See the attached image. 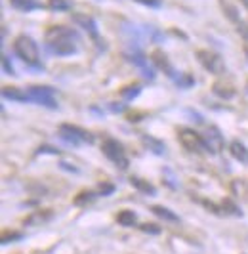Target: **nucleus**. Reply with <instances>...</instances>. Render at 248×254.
Here are the masks:
<instances>
[{"instance_id":"obj_16","label":"nucleus","mask_w":248,"mask_h":254,"mask_svg":"<svg viewBox=\"0 0 248 254\" xmlns=\"http://www.w3.org/2000/svg\"><path fill=\"white\" fill-rule=\"evenodd\" d=\"M48 8L52 12H67L73 8V0H48Z\"/></svg>"},{"instance_id":"obj_15","label":"nucleus","mask_w":248,"mask_h":254,"mask_svg":"<svg viewBox=\"0 0 248 254\" xmlns=\"http://www.w3.org/2000/svg\"><path fill=\"white\" fill-rule=\"evenodd\" d=\"M141 140H143V143L147 145L149 151L157 153V155H164V153H166V149H164V143H162V141L155 140V138H151V136H143Z\"/></svg>"},{"instance_id":"obj_28","label":"nucleus","mask_w":248,"mask_h":254,"mask_svg":"<svg viewBox=\"0 0 248 254\" xmlns=\"http://www.w3.org/2000/svg\"><path fill=\"white\" fill-rule=\"evenodd\" d=\"M243 2H245V6H247V8H248V0H243Z\"/></svg>"},{"instance_id":"obj_11","label":"nucleus","mask_w":248,"mask_h":254,"mask_svg":"<svg viewBox=\"0 0 248 254\" xmlns=\"http://www.w3.org/2000/svg\"><path fill=\"white\" fill-rule=\"evenodd\" d=\"M151 212H153L155 216H159L161 220H166V222H178V220H180L176 212H172V210H170V208H166V206H161V204L151 206Z\"/></svg>"},{"instance_id":"obj_12","label":"nucleus","mask_w":248,"mask_h":254,"mask_svg":"<svg viewBox=\"0 0 248 254\" xmlns=\"http://www.w3.org/2000/svg\"><path fill=\"white\" fill-rule=\"evenodd\" d=\"M74 21L78 23V25L82 27V29H86L88 33L92 35V37H98V29H96V21L90 17V15H74Z\"/></svg>"},{"instance_id":"obj_8","label":"nucleus","mask_w":248,"mask_h":254,"mask_svg":"<svg viewBox=\"0 0 248 254\" xmlns=\"http://www.w3.org/2000/svg\"><path fill=\"white\" fill-rule=\"evenodd\" d=\"M204 145H206V151H210V153H216V151H220L223 147V138H222V134L218 132V128H210L204 136Z\"/></svg>"},{"instance_id":"obj_27","label":"nucleus","mask_w":248,"mask_h":254,"mask_svg":"<svg viewBox=\"0 0 248 254\" xmlns=\"http://www.w3.org/2000/svg\"><path fill=\"white\" fill-rule=\"evenodd\" d=\"M141 231H145V233H159L161 228H159V226H149V224H143V226H141Z\"/></svg>"},{"instance_id":"obj_1","label":"nucleus","mask_w":248,"mask_h":254,"mask_svg":"<svg viewBox=\"0 0 248 254\" xmlns=\"http://www.w3.org/2000/svg\"><path fill=\"white\" fill-rule=\"evenodd\" d=\"M78 33L71 27H52L46 31V46L52 54L60 58H69L78 52Z\"/></svg>"},{"instance_id":"obj_2","label":"nucleus","mask_w":248,"mask_h":254,"mask_svg":"<svg viewBox=\"0 0 248 254\" xmlns=\"http://www.w3.org/2000/svg\"><path fill=\"white\" fill-rule=\"evenodd\" d=\"M13 52L15 56L31 67H40V52H38L37 42L27 35H21L13 40Z\"/></svg>"},{"instance_id":"obj_7","label":"nucleus","mask_w":248,"mask_h":254,"mask_svg":"<svg viewBox=\"0 0 248 254\" xmlns=\"http://www.w3.org/2000/svg\"><path fill=\"white\" fill-rule=\"evenodd\" d=\"M27 94L38 105H44V107H50V109H56L58 107L56 92L52 88H48V86H31V88L27 90Z\"/></svg>"},{"instance_id":"obj_22","label":"nucleus","mask_w":248,"mask_h":254,"mask_svg":"<svg viewBox=\"0 0 248 254\" xmlns=\"http://www.w3.org/2000/svg\"><path fill=\"white\" fill-rule=\"evenodd\" d=\"M19 239H23V235H21V233H17V231H12V233H4V235H2V245H8V243L19 241Z\"/></svg>"},{"instance_id":"obj_19","label":"nucleus","mask_w":248,"mask_h":254,"mask_svg":"<svg viewBox=\"0 0 248 254\" xmlns=\"http://www.w3.org/2000/svg\"><path fill=\"white\" fill-rule=\"evenodd\" d=\"M117 222H119L121 226H124V228H130V226L136 224V212H132V210H123V212H119Z\"/></svg>"},{"instance_id":"obj_24","label":"nucleus","mask_w":248,"mask_h":254,"mask_svg":"<svg viewBox=\"0 0 248 254\" xmlns=\"http://www.w3.org/2000/svg\"><path fill=\"white\" fill-rule=\"evenodd\" d=\"M99 191H101L99 195H111L113 191H115V186H111V184H101V186H99Z\"/></svg>"},{"instance_id":"obj_18","label":"nucleus","mask_w":248,"mask_h":254,"mask_svg":"<svg viewBox=\"0 0 248 254\" xmlns=\"http://www.w3.org/2000/svg\"><path fill=\"white\" fill-rule=\"evenodd\" d=\"M153 60H155L157 67H161V69L164 71V73H166V75H168V76H174L172 65H170V62H168V60L164 58V54H159V52H157V54L153 56Z\"/></svg>"},{"instance_id":"obj_23","label":"nucleus","mask_w":248,"mask_h":254,"mask_svg":"<svg viewBox=\"0 0 248 254\" xmlns=\"http://www.w3.org/2000/svg\"><path fill=\"white\" fill-rule=\"evenodd\" d=\"M237 27H239V33L245 40V46H248V23H239Z\"/></svg>"},{"instance_id":"obj_17","label":"nucleus","mask_w":248,"mask_h":254,"mask_svg":"<svg viewBox=\"0 0 248 254\" xmlns=\"http://www.w3.org/2000/svg\"><path fill=\"white\" fill-rule=\"evenodd\" d=\"M139 92H141V86L139 84H130V86H124L121 90V98H123L124 102H132L134 98L139 96Z\"/></svg>"},{"instance_id":"obj_21","label":"nucleus","mask_w":248,"mask_h":254,"mask_svg":"<svg viewBox=\"0 0 248 254\" xmlns=\"http://www.w3.org/2000/svg\"><path fill=\"white\" fill-rule=\"evenodd\" d=\"M96 199V195L92 193V191H82L76 199H74V204H84V203H90V201H94Z\"/></svg>"},{"instance_id":"obj_13","label":"nucleus","mask_w":248,"mask_h":254,"mask_svg":"<svg viewBox=\"0 0 248 254\" xmlns=\"http://www.w3.org/2000/svg\"><path fill=\"white\" fill-rule=\"evenodd\" d=\"M130 184H132L136 190L141 191V193H145V195H157V190H155L153 184H149V182H145V180L137 178V176H132V178H130Z\"/></svg>"},{"instance_id":"obj_6","label":"nucleus","mask_w":248,"mask_h":254,"mask_svg":"<svg viewBox=\"0 0 248 254\" xmlns=\"http://www.w3.org/2000/svg\"><path fill=\"white\" fill-rule=\"evenodd\" d=\"M197 60H198V64L202 65L206 71H210L212 75H223V73H225V64H223V60L218 54H214V52L198 50Z\"/></svg>"},{"instance_id":"obj_14","label":"nucleus","mask_w":248,"mask_h":254,"mask_svg":"<svg viewBox=\"0 0 248 254\" xmlns=\"http://www.w3.org/2000/svg\"><path fill=\"white\" fill-rule=\"evenodd\" d=\"M10 4L19 12H33L35 8H38L37 0H10Z\"/></svg>"},{"instance_id":"obj_3","label":"nucleus","mask_w":248,"mask_h":254,"mask_svg":"<svg viewBox=\"0 0 248 254\" xmlns=\"http://www.w3.org/2000/svg\"><path fill=\"white\" fill-rule=\"evenodd\" d=\"M101 151H103V155L111 161L113 165H117L119 168H123V170L128 168V157H126V153H124V147L117 140H113V138L103 140Z\"/></svg>"},{"instance_id":"obj_25","label":"nucleus","mask_w":248,"mask_h":254,"mask_svg":"<svg viewBox=\"0 0 248 254\" xmlns=\"http://www.w3.org/2000/svg\"><path fill=\"white\" fill-rule=\"evenodd\" d=\"M143 6H149V8H159L161 6V0H136Z\"/></svg>"},{"instance_id":"obj_9","label":"nucleus","mask_w":248,"mask_h":254,"mask_svg":"<svg viewBox=\"0 0 248 254\" xmlns=\"http://www.w3.org/2000/svg\"><path fill=\"white\" fill-rule=\"evenodd\" d=\"M229 153L233 155V159H237L239 163L248 165V147L239 140H233L229 143Z\"/></svg>"},{"instance_id":"obj_26","label":"nucleus","mask_w":248,"mask_h":254,"mask_svg":"<svg viewBox=\"0 0 248 254\" xmlns=\"http://www.w3.org/2000/svg\"><path fill=\"white\" fill-rule=\"evenodd\" d=\"M2 65H4V71H6V73H8V75H15V73H13V67H12V64H10V62H8V58H6V56H4V58H2Z\"/></svg>"},{"instance_id":"obj_5","label":"nucleus","mask_w":248,"mask_h":254,"mask_svg":"<svg viewBox=\"0 0 248 254\" xmlns=\"http://www.w3.org/2000/svg\"><path fill=\"white\" fill-rule=\"evenodd\" d=\"M178 140L180 143L186 147L187 151H206V145H204V138L198 134L197 130H191V128H180L178 130Z\"/></svg>"},{"instance_id":"obj_29","label":"nucleus","mask_w":248,"mask_h":254,"mask_svg":"<svg viewBox=\"0 0 248 254\" xmlns=\"http://www.w3.org/2000/svg\"><path fill=\"white\" fill-rule=\"evenodd\" d=\"M245 50H247V54H248V46H245Z\"/></svg>"},{"instance_id":"obj_4","label":"nucleus","mask_w":248,"mask_h":254,"mask_svg":"<svg viewBox=\"0 0 248 254\" xmlns=\"http://www.w3.org/2000/svg\"><path fill=\"white\" fill-rule=\"evenodd\" d=\"M60 136L71 145H80V143H92L94 141V136L88 130L74 127V125H62L60 127Z\"/></svg>"},{"instance_id":"obj_20","label":"nucleus","mask_w":248,"mask_h":254,"mask_svg":"<svg viewBox=\"0 0 248 254\" xmlns=\"http://www.w3.org/2000/svg\"><path fill=\"white\" fill-rule=\"evenodd\" d=\"M214 94L223 98V100H229V98L235 94V90L229 88L227 84H220V82H218V84H214Z\"/></svg>"},{"instance_id":"obj_10","label":"nucleus","mask_w":248,"mask_h":254,"mask_svg":"<svg viewBox=\"0 0 248 254\" xmlns=\"http://www.w3.org/2000/svg\"><path fill=\"white\" fill-rule=\"evenodd\" d=\"M2 98H4V100H10V102H19V103L31 100L27 92H21V90H17V88H2Z\"/></svg>"}]
</instances>
